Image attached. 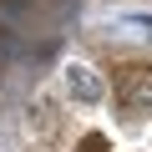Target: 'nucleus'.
Here are the masks:
<instances>
[{
    "label": "nucleus",
    "mask_w": 152,
    "mask_h": 152,
    "mask_svg": "<svg viewBox=\"0 0 152 152\" xmlns=\"http://www.w3.org/2000/svg\"><path fill=\"white\" fill-rule=\"evenodd\" d=\"M117 102L127 117L152 112V66H122L117 71Z\"/></svg>",
    "instance_id": "f257e3e1"
},
{
    "label": "nucleus",
    "mask_w": 152,
    "mask_h": 152,
    "mask_svg": "<svg viewBox=\"0 0 152 152\" xmlns=\"http://www.w3.org/2000/svg\"><path fill=\"white\" fill-rule=\"evenodd\" d=\"M66 91H71L76 102H102V96H107L102 76H96L91 66H66Z\"/></svg>",
    "instance_id": "f03ea898"
},
{
    "label": "nucleus",
    "mask_w": 152,
    "mask_h": 152,
    "mask_svg": "<svg viewBox=\"0 0 152 152\" xmlns=\"http://www.w3.org/2000/svg\"><path fill=\"white\" fill-rule=\"evenodd\" d=\"M0 10H5V15H31L36 0H0Z\"/></svg>",
    "instance_id": "7ed1b4c3"
},
{
    "label": "nucleus",
    "mask_w": 152,
    "mask_h": 152,
    "mask_svg": "<svg viewBox=\"0 0 152 152\" xmlns=\"http://www.w3.org/2000/svg\"><path fill=\"white\" fill-rule=\"evenodd\" d=\"M81 152H107V137H102V132H86V137H81Z\"/></svg>",
    "instance_id": "20e7f679"
},
{
    "label": "nucleus",
    "mask_w": 152,
    "mask_h": 152,
    "mask_svg": "<svg viewBox=\"0 0 152 152\" xmlns=\"http://www.w3.org/2000/svg\"><path fill=\"white\" fill-rule=\"evenodd\" d=\"M61 5H66V0H61Z\"/></svg>",
    "instance_id": "39448f33"
}]
</instances>
